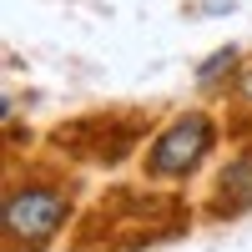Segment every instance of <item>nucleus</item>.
<instances>
[{"mask_svg": "<svg viewBox=\"0 0 252 252\" xmlns=\"http://www.w3.org/2000/svg\"><path fill=\"white\" fill-rule=\"evenodd\" d=\"M222 202H232V207H247V202H252V157H242V161L227 166V177H222Z\"/></svg>", "mask_w": 252, "mask_h": 252, "instance_id": "3", "label": "nucleus"}, {"mask_svg": "<svg viewBox=\"0 0 252 252\" xmlns=\"http://www.w3.org/2000/svg\"><path fill=\"white\" fill-rule=\"evenodd\" d=\"M237 61H242V56H237L232 46H227V51H217L212 61H202V66H197V81H202V86H212L217 76H227V71H237Z\"/></svg>", "mask_w": 252, "mask_h": 252, "instance_id": "4", "label": "nucleus"}, {"mask_svg": "<svg viewBox=\"0 0 252 252\" xmlns=\"http://www.w3.org/2000/svg\"><path fill=\"white\" fill-rule=\"evenodd\" d=\"M212 141H217V121H212V116H202V111H182V116L152 141V152H146V177L172 182V177L197 172L202 157L212 152Z\"/></svg>", "mask_w": 252, "mask_h": 252, "instance_id": "1", "label": "nucleus"}, {"mask_svg": "<svg viewBox=\"0 0 252 252\" xmlns=\"http://www.w3.org/2000/svg\"><path fill=\"white\" fill-rule=\"evenodd\" d=\"M61 222H66V197L51 187H26L5 197V237L15 247H40Z\"/></svg>", "mask_w": 252, "mask_h": 252, "instance_id": "2", "label": "nucleus"}]
</instances>
